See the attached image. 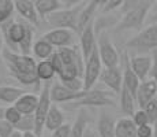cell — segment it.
I'll return each instance as SVG.
<instances>
[{
    "mask_svg": "<svg viewBox=\"0 0 157 137\" xmlns=\"http://www.w3.org/2000/svg\"><path fill=\"white\" fill-rule=\"evenodd\" d=\"M3 38H2V36H0V54H2L3 52Z\"/></svg>",
    "mask_w": 157,
    "mask_h": 137,
    "instance_id": "47",
    "label": "cell"
},
{
    "mask_svg": "<svg viewBox=\"0 0 157 137\" xmlns=\"http://www.w3.org/2000/svg\"><path fill=\"white\" fill-rule=\"evenodd\" d=\"M100 78L112 92L120 95V91L123 88V71L120 70V67L104 69Z\"/></svg>",
    "mask_w": 157,
    "mask_h": 137,
    "instance_id": "12",
    "label": "cell"
},
{
    "mask_svg": "<svg viewBox=\"0 0 157 137\" xmlns=\"http://www.w3.org/2000/svg\"><path fill=\"white\" fill-rule=\"evenodd\" d=\"M63 4H64V2H60V0H34V6L38 15L45 19L55 11L62 10Z\"/></svg>",
    "mask_w": 157,
    "mask_h": 137,
    "instance_id": "20",
    "label": "cell"
},
{
    "mask_svg": "<svg viewBox=\"0 0 157 137\" xmlns=\"http://www.w3.org/2000/svg\"><path fill=\"white\" fill-rule=\"evenodd\" d=\"M57 52H59L60 58H62L64 66H67V65H78L81 69L83 70V71H85V69L82 67V63H81V56L78 55V52L74 50V48L64 47V48H60Z\"/></svg>",
    "mask_w": 157,
    "mask_h": 137,
    "instance_id": "27",
    "label": "cell"
},
{
    "mask_svg": "<svg viewBox=\"0 0 157 137\" xmlns=\"http://www.w3.org/2000/svg\"><path fill=\"white\" fill-rule=\"evenodd\" d=\"M32 44H33V29H32V25L29 23L28 26V32H26V36L25 38L22 40L18 47H19V51L22 55H29V52L32 51ZM34 45V44H33Z\"/></svg>",
    "mask_w": 157,
    "mask_h": 137,
    "instance_id": "33",
    "label": "cell"
},
{
    "mask_svg": "<svg viewBox=\"0 0 157 137\" xmlns=\"http://www.w3.org/2000/svg\"><path fill=\"white\" fill-rule=\"evenodd\" d=\"M85 2L81 3L79 6L72 8H62L59 11H55L47 17V21L51 26L56 27V29H71L77 32V22H78V15L82 10Z\"/></svg>",
    "mask_w": 157,
    "mask_h": 137,
    "instance_id": "4",
    "label": "cell"
},
{
    "mask_svg": "<svg viewBox=\"0 0 157 137\" xmlns=\"http://www.w3.org/2000/svg\"><path fill=\"white\" fill-rule=\"evenodd\" d=\"M135 104H137L135 97L128 92L127 88L123 87L120 91V108H122V111L127 115H134Z\"/></svg>",
    "mask_w": 157,
    "mask_h": 137,
    "instance_id": "25",
    "label": "cell"
},
{
    "mask_svg": "<svg viewBox=\"0 0 157 137\" xmlns=\"http://www.w3.org/2000/svg\"><path fill=\"white\" fill-rule=\"evenodd\" d=\"M23 137H40L36 132H26L23 133Z\"/></svg>",
    "mask_w": 157,
    "mask_h": 137,
    "instance_id": "43",
    "label": "cell"
},
{
    "mask_svg": "<svg viewBox=\"0 0 157 137\" xmlns=\"http://www.w3.org/2000/svg\"><path fill=\"white\" fill-rule=\"evenodd\" d=\"M141 85V80L137 77L134 71L131 69V65H130V58L128 54L124 52V69H123V87H126L128 89V92L131 93L132 96H137L138 88Z\"/></svg>",
    "mask_w": 157,
    "mask_h": 137,
    "instance_id": "16",
    "label": "cell"
},
{
    "mask_svg": "<svg viewBox=\"0 0 157 137\" xmlns=\"http://www.w3.org/2000/svg\"><path fill=\"white\" fill-rule=\"evenodd\" d=\"M11 137H23V133L19 132V130H15L13 135H11Z\"/></svg>",
    "mask_w": 157,
    "mask_h": 137,
    "instance_id": "44",
    "label": "cell"
},
{
    "mask_svg": "<svg viewBox=\"0 0 157 137\" xmlns=\"http://www.w3.org/2000/svg\"><path fill=\"white\" fill-rule=\"evenodd\" d=\"M97 48H98V54H100V58H101V62L105 66V69L119 67L120 56L117 54L116 47L112 44L111 38L108 37L107 32H101L98 34Z\"/></svg>",
    "mask_w": 157,
    "mask_h": 137,
    "instance_id": "5",
    "label": "cell"
},
{
    "mask_svg": "<svg viewBox=\"0 0 157 137\" xmlns=\"http://www.w3.org/2000/svg\"><path fill=\"white\" fill-rule=\"evenodd\" d=\"M15 132V126L7 122L6 119H0V137H11Z\"/></svg>",
    "mask_w": 157,
    "mask_h": 137,
    "instance_id": "37",
    "label": "cell"
},
{
    "mask_svg": "<svg viewBox=\"0 0 157 137\" xmlns=\"http://www.w3.org/2000/svg\"><path fill=\"white\" fill-rule=\"evenodd\" d=\"M145 112H146V115L149 117V121H150V123H155L157 122V99L155 100H152L150 103H147L146 106L142 108Z\"/></svg>",
    "mask_w": 157,
    "mask_h": 137,
    "instance_id": "36",
    "label": "cell"
},
{
    "mask_svg": "<svg viewBox=\"0 0 157 137\" xmlns=\"http://www.w3.org/2000/svg\"><path fill=\"white\" fill-rule=\"evenodd\" d=\"M38 100H40V97H37L33 93H25L15 103V108L22 115H34L38 106Z\"/></svg>",
    "mask_w": 157,
    "mask_h": 137,
    "instance_id": "18",
    "label": "cell"
},
{
    "mask_svg": "<svg viewBox=\"0 0 157 137\" xmlns=\"http://www.w3.org/2000/svg\"><path fill=\"white\" fill-rule=\"evenodd\" d=\"M43 38L49 42L52 47L64 48L72 42V33L68 29H53L51 32L45 33Z\"/></svg>",
    "mask_w": 157,
    "mask_h": 137,
    "instance_id": "15",
    "label": "cell"
},
{
    "mask_svg": "<svg viewBox=\"0 0 157 137\" xmlns=\"http://www.w3.org/2000/svg\"><path fill=\"white\" fill-rule=\"evenodd\" d=\"M22 118H23V115L15 108V106L4 110V119L7 121V122H10L11 125H14V126L19 123Z\"/></svg>",
    "mask_w": 157,
    "mask_h": 137,
    "instance_id": "34",
    "label": "cell"
},
{
    "mask_svg": "<svg viewBox=\"0 0 157 137\" xmlns=\"http://www.w3.org/2000/svg\"><path fill=\"white\" fill-rule=\"evenodd\" d=\"M74 106H115V102L111 97V93L100 89H90L87 95L82 99L72 103Z\"/></svg>",
    "mask_w": 157,
    "mask_h": 137,
    "instance_id": "9",
    "label": "cell"
},
{
    "mask_svg": "<svg viewBox=\"0 0 157 137\" xmlns=\"http://www.w3.org/2000/svg\"><path fill=\"white\" fill-rule=\"evenodd\" d=\"M4 110H6V108H2V107H0V119H4Z\"/></svg>",
    "mask_w": 157,
    "mask_h": 137,
    "instance_id": "46",
    "label": "cell"
},
{
    "mask_svg": "<svg viewBox=\"0 0 157 137\" xmlns=\"http://www.w3.org/2000/svg\"><path fill=\"white\" fill-rule=\"evenodd\" d=\"M156 95H157V84H156V81H153L152 78L145 80V81L141 82L140 88H138L137 96H135L137 104L140 106L141 108H144L147 103H150L152 100L156 99Z\"/></svg>",
    "mask_w": 157,
    "mask_h": 137,
    "instance_id": "11",
    "label": "cell"
},
{
    "mask_svg": "<svg viewBox=\"0 0 157 137\" xmlns=\"http://www.w3.org/2000/svg\"><path fill=\"white\" fill-rule=\"evenodd\" d=\"M3 59L10 74L21 84L37 85L40 82L37 77V63L32 56L11 52V50H3Z\"/></svg>",
    "mask_w": 157,
    "mask_h": 137,
    "instance_id": "1",
    "label": "cell"
},
{
    "mask_svg": "<svg viewBox=\"0 0 157 137\" xmlns=\"http://www.w3.org/2000/svg\"><path fill=\"white\" fill-rule=\"evenodd\" d=\"M135 123L130 118H122L116 122V137H137Z\"/></svg>",
    "mask_w": 157,
    "mask_h": 137,
    "instance_id": "24",
    "label": "cell"
},
{
    "mask_svg": "<svg viewBox=\"0 0 157 137\" xmlns=\"http://www.w3.org/2000/svg\"><path fill=\"white\" fill-rule=\"evenodd\" d=\"M51 106H52V100H51V84H45L43 91H41L37 110H36V112H34V121H36L34 132L37 133L38 136L43 133V129L45 127V121H47Z\"/></svg>",
    "mask_w": 157,
    "mask_h": 137,
    "instance_id": "6",
    "label": "cell"
},
{
    "mask_svg": "<svg viewBox=\"0 0 157 137\" xmlns=\"http://www.w3.org/2000/svg\"><path fill=\"white\" fill-rule=\"evenodd\" d=\"M82 73H83V70L78 65H67L63 67V70L57 75H59L62 82H70V81L78 80V77H79Z\"/></svg>",
    "mask_w": 157,
    "mask_h": 137,
    "instance_id": "29",
    "label": "cell"
},
{
    "mask_svg": "<svg viewBox=\"0 0 157 137\" xmlns=\"http://www.w3.org/2000/svg\"><path fill=\"white\" fill-rule=\"evenodd\" d=\"M87 95V91L74 92L63 84H55L51 88V100L55 103H74Z\"/></svg>",
    "mask_w": 157,
    "mask_h": 137,
    "instance_id": "8",
    "label": "cell"
},
{
    "mask_svg": "<svg viewBox=\"0 0 157 137\" xmlns=\"http://www.w3.org/2000/svg\"><path fill=\"white\" fill-rule=\"evenodd\" d=\"M102 13H108V11H113L116 8L124 6L123 0H109V2H102Z\"/></svg>",
    "mask_w": 157,
    "mask_h": 137,
    "instance_id": "38",
    "label": "cell"
},
{
    "mask_svg": "<svg viewBox=\"0 0 157 137\" xmlns=\"http://www.w3.org/2000/svg\"><path fill=\"white\" fill-rule=\"evenodd\" d=\"M101 4V2L98 0H93V2H85L82 10H81L79 15H78V22H77V33H82L85 30V27L89 25L90 22H93L96 10Z\"/></svg>",
    "mask_w": 157,
    "mask_h": 137,
    "instance_id": "14",
    "label": "cell"
},
{
    "mask_svg": "<svg viewBox=\"0 0 157 137\" xmlns=\"http://www.w3.org/2000/svg\"><path fill=\"white\" fill-rule=\"evenodd\" d=\"M152 59H153V66H152V71H150V77L157 84V51L152 52Z\"/></svg>",
    "mask_w": 157,
    "mask_h": 137,
    "instance_id": "42",
    "label": "cell"
},
{
    "mask_svg": "<svg viewBox=\"0 0 157 137\" xmlns=\"http://www.w3.org/2000/svg\"><path fill=\"white\" fill-rule=\"evenodd\" d=\"M153 137H157V122L153 123Z\"/></svg>",
    "mask_w": 157,
    "mask_h": 137,
    "instance_id": "45",
    "label": "cell"
},
{
    "mask_svg": "<svg viewBox=\"0 0 157 137\" xmlns=\"http://www.w3.org/2000/svg\"><path fill=\"white\" fill-rule=\"evenodd\" d=\"M55 74H56V71H55V69H53L49 59L41 60L40 63H37V77L40 78V81L52 80Z\"/></svg>",
    "mask_w": 157,
    "mask_h": 137,
    "instance_id": "30",
    "label": "cell"
},
{
    "mask_svg": "<svg viewBox=\"0 0 157 137\" xmlns=\"http://www.w3.org/2000/svg\"><path fill=\"white\" fill-rule=\"evenodd\" d=\"M127 50H134L138 52H150L157 51V21L150 26L141 30L135 37H132L126 44Z\"/></svg>",
    "mask_w": 157,
    "mask_h": 137,
    "instance_id": "3",
    "label": "cell"
},
{
    "mask_svg": "<svg viewBox=\"0 0 157 137\" xmlns=\"http://www.w3.org/2000/svg\"><path fill=\"white\" fill-rule=\"evenodd\" d=\"M71 127L72 125H68V123L62 125L60 127H57L55 132H52V137H70Z\"/></svg>",
    "mask_w": 157,
    "mask_h": 137,
    "instance_id": "39",
    "label": "cell"
},
{
    "mask_svg": "<svg viewBox=\"0 0 157 137\" xmlns=\"http://www.w3.org/2000/svg\"><path fill=\"white\" fill-rule=\"evenodd\" d=\"M86 127H87V115H86L85 110H81L78 112L77 119H75V122L71 127L70 137H85L87 132Z\"/></svg>",
    "mask_w": 157,
    "mask_h": 137,
    "instance_id": "26",
    "label": "cell"
},
{
    "mask_svg": "<svg viewBox=\"0 0 157 137\" xmlns=\"http://www.w3.org/2000/svg\"><path fill=\"white\" fill-rule=\"evenodd\" d=\"M15 10L23 17L30 25H38V13L36 10L34 0H15Z\"/></svg>",
    "mask_w": 157,
    "mask_h": 137,
    "instance_id": "17",
    "label": "cell"
},
{
    "mask_svg": "<svg viewBox=\"0 0 157 137\" xmlns=\"http://www.w3.org/2000/svg\"><path fill=\"white\" fill-rule=\"evenodd\" d=\"M26 93L25 89H21L11 85L0 87V102L3 103H17L23 95Z\"/></svg>",
    "mask_w": 157,
    "mask_h": 137,
    "instance_id": "23",
    "label": "cell"
},
{
    "mask_svg": "<svg viewBox=\"0 0 157 137\" xmlns=\"http://www.w3.org/2000/svg\"><path fill=\"white\" fill-rule=\"evenodd\" d=\"M85 137H93V135L89 132V130H87V132H86V135H85Z\"/></svg>",
    "mask_w": 157,
    "mask_h": 137,
    "instance_id": "48",
    "label": "cell"
},
{
    "mask_svg": "<svg viewBox=\"0 0 157 137\" xmlns=\"http://www.w3.org/2000/svg\"><path fill=\"white\" fill-rule=\"evenodd\" d=\"M34 129H36L34 115H23L21 122L18 125H15V130H19V132H22V133L34 132Z\"/></svg>",
    "mask_w": 157,
    "mask_h": 137,
    "instance_id": "31",
    "label": "cell"
},
{
    "mask_svg": "<svg viewBox=\"0 0 157 137\" xmlns=\"http://www.w3.org/2000/svg\"><path fill=\"white\" fill-rule=\"evenodd\" d=\"M130 65H131L132 71L137 74V77L142 82L147 80V75H150L153 59L149 55H135V56L130 58Z\"/></svg>",
    "mask_w": 157,
    "mask_h": 137,
    "instance_id": "10",
    "label": "cell"
},
{
    "mask_svg": "<svg viewBox=\"0 0 157 137\" xmlns=\"http://www.w3.org/2000/svg\"><path fill=\"white\" fill-rule=\"evenodd\" d=\"M132 122L135 123L137 127L145 126V125H152L150 121H149V117H147L146 112H145L142 108L137 110V111L134 112V115H132Z\"/></svg>",
    "mask_w": 157,
    "mask_h": 137,
    "instance_id": "35",
    "label": "cell"
},
{
    "mask_svg": "<svg viewBox=\"0 0 157 137\" xmlns=\"http://www.w3.org/2000/svg\"><path fill=\"white\" fill-rule=\"evenodd\" d=\"M155 18H156V21H157V15H156V17H155Z\"/></svg>",
    "mask_w": 157,
    "mask_h": 137,
    "instance_id": "49",
    "label": "cell"
},
{
    "mask_svg": "<svg viewBox=\"0 0 157 137\" xmlns=\"http://www.w3.org/2000/svg\"><path fill=\"white\" fill-rule=\"evenodd\" d=\"M15 10V3L13 0H0V23L7 21Z\"/></svg>",
    "mask_w": 157,
    "mask_h": 137,
    "instance_id": "32",
    "label": "cell"
},
{
    "mask_svg": "<svg viewBox=\"0 0 157 137\" xmlns=\"http://www.w3.org/2000/svg\"><path fill=\"white\" fill-rule=\"evenodd\" d=\"M49 60H51V63H52L53 69H55L56 74H59V73L63 70V67H64V63H63V60H62V58H60L59 52H53V55L49 58Z\"/></svg>",
    "mask_w": 157,
    "mask_h": 137,
    "instance_id": "40",
    "label": "cell"
},
{
    "mask_svg": "<svg viewBox=\"0 0 157 137\" xmlns=\"http://www.w3.org/2000/svg\"><path fill=\"white\" fill-rule=\"evenodd\" d=\"M96 45H97V42H96V34H94V23L90 22L85 27V30L81 33V50H82V58L85 63L90 58L92 52L94 51Z\"/></svg>",
    "mask_w": 157,
    "mask_h": 137,
    "instance_id": "13",
    "label": "cell"
},
{
    "mask_svg": "<svg viewBox=\"0 0 157 137\" xmlns=\"http://www.w3.org/2000/svg\"><path fill=\"white\" fill-rule=\"evenodd\" d=\"M62 125H64V115H63V112L60 111V108L57 106L52 104L49 112H48L47 121H45V127L51 132H55Z\"/></svg>",
    "mask_w": 157,
    "mask_h": 137,
    "instance_id": "22",
    "label": "cell"
},
{
    "mask_svg": "<svg viewBox=\"0 0 157 137\" xmlns=\"http://www.w3.org/2000/svg\"><path fill=\"white\" fill-rule=\"evenodd\" d=\"M101 58L98 54V48L96 45L94 51L92 52L90 58L85 63V71H83V89L90 91L94 85V82L98 80V77H101Z\"/></svg>",
    "mask_w": 157,
    "mask_h": 137,
    "instance_id": "7",
    "label": "cell"
},
{
    "mask_svg": "<svg viewBox=\"0 0 157 137\" xmlns=\"http://www.w3.org/2000/svg\"><path fill=\"white\" fill-rule=\"evenodd\" d=\"M137 137H153V125H145L138 127Z\"/></svg>",
    "mask_w": 157,
    "mask_h": 137,
    "instance_id": "41",
    "label": "cell"
},
{
    "mask_svg": "<svg viewBox=\"0 0 157 137\" xmlns=\"http://www.w3.org/2000/svg\"><path fill=\"white\" fill-rule=\"evenodd\" d=\"M131 7L126 10L123 14L122 19L117 22L116 32H122V30H144V23L146 19V15L155 2H128Z\"/></svg>",
    "mask_w": 157,
    "mask_h": 137,
    "instance_id": "2",
    "label": "cell"
},
{
    "mask_svg": "<svg viewBox=\"0 0 157 137\" xmlns=\"http://www.w3.org/2000/svg\"><path fill=\"white\" fill-rule=\"evenodd\" d=\"M33 52L41 60H47L53 55V47L48 41H45L44 38H40L33 45Z\"/></svg>",
    "mask_w": 157,
    "mask_h": 137,
    "instance_id": "28",
    "label": "cell"
},
{
    "mask_svg": "<svg viewBox=\"0 0 157 137\" xmlns=\"http://www.w3.org/2000/svg\"><path fill=\"white\" fill-rule=\"evenodd\" d=\"M28 26H29V23H25V22H18V21L11 22L7 27L8 41L14 45H19L23 38H25V36H26Z\"/></svg>",
    "mask_w": 157,
    "mask_h": 137,
    "instance_id": "19",
    "label": "cell"
},
{
    "mask_svg": "<svg viewBox=\"0 0 157 137\" xmlns=\"http://www.w3.org/2000/svg\"><path fill=\"white\" fill-rule=\"evenodd\" d=\"M100 137H116V122L108 114H102L97 122Z\"/></svg>",
    "mask_w": 157,
    "mask_h": 137,
    "instance_id": "21",
    "label": "cell"
}]
</instances>
